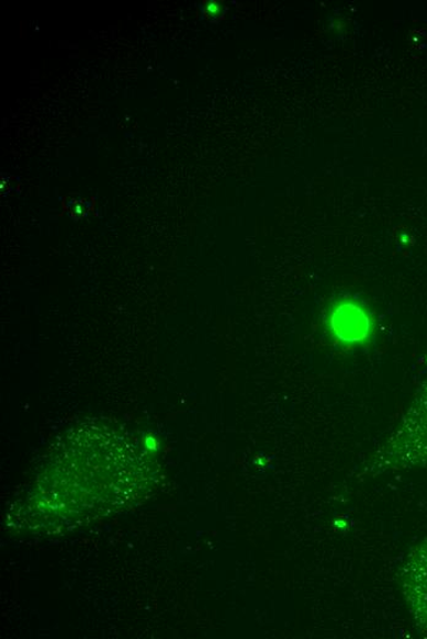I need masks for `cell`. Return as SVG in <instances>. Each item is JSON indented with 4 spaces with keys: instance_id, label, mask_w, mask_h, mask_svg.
Returning a JSON list of instances; mask_svg holds the SVG:
<instances>
[{
    "instance_id": "6da1fadb",
    "label": "cell",
    "mask_w": 427,
    "mask_h": 639,
    "mask_svg": "<svg viewBox=\"0 0 427 639\" xmlns=\"http://www.w3.org/2000/svg\"><path fill=\"white\" fill-rule=\"evenodd\" d=\"M333 329L343 341H362L368 334L369 319L362 309L344 306L334 312Z\"/></svg>"
},
{
    "instance_id": "7a4b0ae2",
    "label": "cell",
    "mask_w": 427,
    "mask_h": 639,
    "mask_svg": "<svg viewBox=\"0 0 427 639\" xmlns=\"http://www.w3.org/2000/svg\"><path fill=\"white\" fill-rule=\"evenodd\" d=\"M222 7L217 2L208 3L207 6V13L209 16H220Z\"/></svg>"
},
{
    "instance_id": "3957f363",
    "label": "cell",
    "mask_w": 427,
    "mask_h": 639,
    "mask_svg": "<svg viewBox=\"0 0 427 639\" xmlns=\"http://www.w3.org/2000/svg\"><path fill=\"white\" fill-rule=\"evenodd\" d=\"M425 577H427V576L425 575ZM426 597H427V596H426Z\"/></svg>"
}]
</instances>
